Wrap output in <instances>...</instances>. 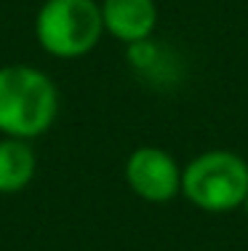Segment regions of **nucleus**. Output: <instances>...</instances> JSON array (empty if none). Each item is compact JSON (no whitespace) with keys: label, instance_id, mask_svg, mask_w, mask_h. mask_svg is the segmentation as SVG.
Returning a JSON list of instances; mask_svg holds the SVG:
<instances>
[{"label":"nucleus","instance_id":"1","mask_svg":"<svg viewBox=\"0 0 248 251\" xmlns=\"http://www.w3.org/2000/svg\"><path fill=\"white\" fill-rule=\"evenodd\" d=\"M59 115V88L48 73L32 64L0 67V134L38 139Z\"/></svg>","mask_w":248,"mask_h":251},{"label":"nucleus","instance_id":"2","mask_svg":"<svg viewBox=\"0 0 248 251\" xmlns=\"http://www.w3.org/2000/svg\"><path fill=\"white\" fill-rule=\"evenodd\" d=\"M181 195L205 214L243 208L248 195V160L229 150H205L181 169Z\"/></svg>","mask_w":248,"mask_h":251},{"label":"nucleus","instance_id":"3","mask_svg":"<svg viewBox=\"0 0 248 251\" xmlns=\"http://www.w3.org/2000/svg\"><path fill=\"white\" fill-rule=\"evenodd\" d=\"M35 40L54 59H80L104 35L96 0H45L35 14Z\"/></svg>","mask_w":248,"mask_h":251},{"label":"nucleus","instance_id":"4","mask_svg":"<svg viewBox=\"0 0 248 251\" xmlns=\"http://www.w3.org/2000/svg\"><path fill=\"white\" fill-rule=\"evenodd\" d=\"M126 182L141 201L168 203L181 195V166L163 147L141 145L126 160Z\"/></svg>","mask_w":248,"mask_h":251},{"label":"nucleus","instance_id":"5","mask_svg":"<svg viewBox=\"0 0 248 251\" xmlns=\"http://www.w3.org/2000/svg\"><path fill=\"white\" fill-rule=\"evenodd\" d=\"M104 32L120 40L123 46L150 40L158 27L155 0H102Z\"/></svg>","mask_w":248,"mask_h":251},{"label":"nucleus","instance_id":"6","mask_svg":"<svg viewBox=\"0 0 248 251\" xmlns=\"http://www.w3.org/2000/svg\"><path fill=\"white\" fill-rule=\"evenodd\" d=\"M38 155L32 142L3 136L0 139V195H16L35 179Z\"/></svg>","mask_w":248,"mask_h":251},{"label":"nucleus","instance_id":"7","mask_svg":"<svg viewBox=\"0 0 248 251\" xmlns=\"http://www.w3.org/2000/svg\"><path fill=\"white\" fill-rule=\"evenodd\" d=\"M243 211H246V217H248V195H246V201H243Z\"/></svg>","mask_w":248,"mask_h":251}]
</instances>
